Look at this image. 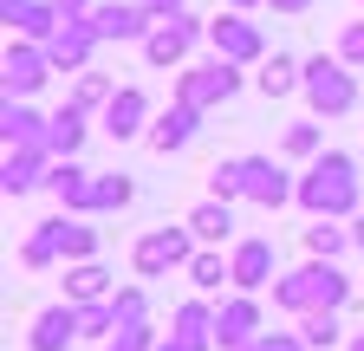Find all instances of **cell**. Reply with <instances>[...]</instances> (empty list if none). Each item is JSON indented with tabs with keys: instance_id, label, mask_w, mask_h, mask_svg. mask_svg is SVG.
Here are the masks:
<instances>
[{
	"instance_id": "7402d4cb",
	"label": "cell",
	"mask_w": 364,
	"mask_h": 351,
	"mask_svg": "<svg viewBox=\"0 0 364 351\" xmlns=\"http://www.w3.org/2000/svg\"><path fill=\"white\" fill-rule=\"evenodd\" d=\"M189 234L202 241V247H235L241 234H235V202H196L189 208Z\"/></svg>"
},
{
	"instance_id": "1f68e13d",
	"label": "cell",
	"mask_w": 364,
	"mask_h": 351,
	"mask_svg": "<svg viewBox=\"0 0 364 351\" xmlns=\"http://www.w3.org/2000/svg\"><path fill=\"white\" fill-rule=\"evenodd\" d=\"M345 247H351V228H338V222H312L306 228V254L312 260H338Z\"/></svg>"
},
{
	"instance_id": "f6af8a7d",
	"label": "cell",
	"mask_w": 364,
	"mask_h": 351,
	"mask_svg": "<svg viewBox=\"0 0 364 351\" xmlns=\"http://www.w3.org/2000/svg\"><path fill=\"white\" fill-rule=\"evenodd\" d=\"M345 351H364V332H351V338H345Z\"/></svg>"
},
{
	"instance_id": "ffe728a7",
	"label": "cell",
	"mask_w": 364,
	"mask_h": 351,
	"mask_svg": "<svg viewBox=\"0 0 364 351\" xmlns=\"http://www.w3.org/2000/svg\"><path fill=\"white\" fill-rule=\"evenodd\" d=\"M0 137H7V150H46V117L33 111V98L0 104Z\"/></svg>"
},
{
	"instance_id": "74e56055",
	"label": "cell",
	"mask_w": 364,
	"mask_h": 351,
	"mask_svg": "<svg viewBox=\"0 0 364 351\" xmlns=\"http://www.w3.org/2000/svg\"><path fill=\"white\" fill-rule=\"evenodd\" d=\"M338 59H345L351 72L364 65V20H345V26H338Z\"/></svg>"
},
{
	"instance_id": "83f0119b",
	"label": "cell",
	"mask_w": 364,
	"mask_h": 351,
	"mask_svg": "<svg viewBox=\"0 0 364 351\" xmlns=\"http://www.w3.org/2000/svg\"><path fill=\"white\" fill-rule=\"evenodd\" d=\"M59 247H65V267L98 260V228H91L85 215H65V208H59Z\"/></svg>"
},
{
	"instance_id": "cb8c5ba5",
	"label": "cell",
	"mask_w": 364,
	"mask_h": 351,
	"mask_svg": "<svg viewBox=\"0 0 364 351\" xmlns=\"http://www.w3.org/2000/svg\"><path fill=\"white\" fill-rule=\"evenodd\" d=\"M254 85H260V98H293L299 85H306V59H293V53H267V65L254 72Z\"/></svg>"
},
{
	"instance_id": "277c9868",
	"label": "cell",
	"mask_w": 364,
	"mask_h": 351,
	"mask_svg": "<svg viewBox=\"0 0 364 351\" xmlns=\"http://www.w3.org/2000/svg\"><path fill=\"white\" fill-rule=\"evenodd\" d=\"M196 234H189V222L182 228H150L144 241L130 247V267H136V280H163V274H189V260H196Z\"/></svg>"
},
{
	"instance_id": "f546056e",
	"label": "cell",
	"mask_w": 364,
	"mask_h": 351,
	"mask_svg": "<svg viewBox=\"0 0 364 351\" xmlns=\"http://www.w3.org/2000/svg\"><path fill=\"white\" fill-rule=\"evenodd\" d=\"M136 202V183L124 169H105L98 176V189H91V215H117V208H130Z\"/></svg>"
},
{
	"instance_id": "8fae6325",
	"label": "cell",
	"mask_w": 364,
	"mask_h": 351,
	"mask_svg": "<svg viewBox=\"0 0 364 351\" xmlns=\"http://www.w3.org/2000/svg\"><path fill=\"white\" fill-rule=\"evenodd\" d=\"M228 267H235V293H267L280 280V254H273L267 234H241L228 247Z\"/></svg>"
},
{
	"instance_id": "7c38bea8",
	"label": "cell",
	"mask_w": 364,
	"mask_h": 351,
	"mask_svg": "<svg viewBox=\"0 0 364 351\" xmlns=\"http://www.w3.org/2000/svg\"><path fill=\"white\" fill-rule=\"evenodd\" d=\"M0 78H7V98H33L46 78H53V53L39 39H7V59H0Z\"/></svg>"
},
{
	"instance_id": "5b68a950",
	"label": "cell",
	"mask_w": 364,
	"mask_h": 351,
	"mask_svg": "<svg viewBox=\"0 0 364 351\" xmlns=\"http://www.w3.org/2000/svg\"><path fill=\"white\" fill-rule=\"evenodd\" d=\"M202 39H208V20L182 7V14H169V20H156V26H150L144 59H150V72H169V65H182V59H189Z\"/></svg>"
},
{
	"instance_id": "f35d334b",
	"label": "cell",
	"mask_w": 364,
	"mask_h": 351,
	"mask_svg": "<svg viewBox=\"0 0 364 351\" xmlns=\"http://www.w3.org/2000/svg\"><path fill=\"white\" fill-rule=\"evenodd\" d=\"M247 351H312V345H306L299 332H260V338H254Z\"/></svg>"
},
{
	"instance_id": "ba28073f",
	"label": "cell",
	"mask_w": 364,
	"mask_h": 351,
	"mask_svg": "<svg viewBox=\"0 0 364 351\" xmlns=\"http://www.w3.org/2000/svg\"><path fill=\"white\" fill-rule=\"evenodd\" d=\"M91 26H98L105 46H144L156 14H150V0H98V7H91Z\"/></svg>"
},
{
	"instance_id": "9c48e42d",
	"label": "cell",
	"mask_w": 364,
	"mask_h": 351,
	"mask_svg": "<svg viewBox=\"0 0 364 351\" xmlns=\"http://www.w3.org/2000/svg\"><path fill=\"white\" fill-rule=\"evenodd\" d=\"M260 332H267L260 293H228V299H221V313H215V351H247Z\"/></svg>"
},
{
	"instance_id": "bcb514c9",
	"label": "cell",
	"mask_w": 364,
	"mask_h": 351,
	"mask_svg": "<svg viewBox=\"0 0 364 351\" xmlns=\"http://www.w3.org/2000/svg\"><path fill=\"white\" fill-rule=\"evenodd\" d=\"M358 7H364V0H358Z\"/></svg>"
},
{
	"instance_id": "7a4b0ae2",
	"label": "cell",
	"mask_w": 364,
	"mask_h": 351,
	"mask_svg": "<svg viewBox=\"0 0 364 351\" xmlns=\"http://www.w3.org/2000/svg\"><path fill=\"white\" fill-rule=\"evenodd\" d=\"M345 299H351V274L338 267V260H306V267H293V274L273 280V306L293 313V319H306V313H338Z\"/></svg>"
},
{
	"instance_id": "6da1fadb",
	"label": "cell",
	"mask_w": 364,
	"mask_h": 351,
	"mask_svg": "<svg viewBox=\"0 0 364 351\" xmlns=\"http://www.w3.org/2000/svg\"><path fill=\"white\" fill-rule=\"evenodd\" d=\"M312 222H351L364 208V189H358V156L351 150H318L299 176V195H293Z\"/></svg>"
},
{
	"instance_id": "e0dca14e",
	"label": "cell",
	"mask_w": 364,
	"mask_h": 351,
	"mask_svg": "<svg viewBox=\"0 0 364 351\" xmlns=\"http://www.w3.org/2000/svg\"><path fill=\"white\" fill-rule=\"evenodd\" d=\"M196 130H202V111H196V104H169V111L150 124V137H144V144H150L156 156H176V150H189V144H196Z\"/></svg>"
},
{
	"instance_id": "d6a6232c",
	"label": "cell",
	"mask_w": 364,
	"mask_h": 351,
	"mask_svg": "<svg viewBox=\"0 0 364 351\" xmlns=\"http://www.w3.org/2000/svg\"><path fill=\"white\" fill-rule=\"evenodd\" d=\"M208 202H247V183H241V156H228L208 169Z\"/></svg>"
},
{
	"instance_id": "b9f144b4",
	"label": "cell",
	"mask_w": 364,
	"mask_h": 351,
	"mask_svg": "<svg viewBox=\"0 0 364 351\" xmlns=\"http://www.w3.org/2000/svg\"><path fill=\"white\" fill-rule=\"evenodd\" d=\"M182 7H189V0H150V14H156V20H169V14H182Z\"/></svg>"
},
{
	"instance_id": "ac0fdd59",
	"label": "cell",
	"mask_w": 364,
	"mask_h": 351,
	"mask_svg": "<svg viewBox=\"0 0 364 351\" xmlns=\"http://www.w3.org/2000/svg\"><path fill=\"white\" fill-rule=\"evenodd\" d=\"M72 338H85V325H78V306H72V299L46 306V313L33 319V332H26V345H33V351H65Z\"/></svg>"
},
{
	"instance_id": "4316f807",
	"label": "cell",
	"mask_w": 364,
	"mask_h": 351,
	"mask_svg": "<svg viewBox=\"0 0 364 351\" xmlns=\"http://www.w3.org/2000/svg\"><path fill=\"white\" fill-rule=\"evenodd\" d=\"M189 286L196 293H221V286H235V267H228V254L221 247H196V260H189Z\"/></svg>"
},
{
	"instance_id": "8d00e7d4",
	"label": "cell",
	"mask_w": 364,
	"mask_h": 351,
	"mask_svg": "<svg viewBox=\"0 0 364 351\" xmlns=\"http://www.w3.org/2000/svg\"><path fill=\"white\" fill-rule=\"evenodd\" d=\"M156 345H163V332L144 319V325H117V338H111L105 351H156Z\"/></svg>"
},
{
	"instance_id": "2e32d148",
	"label": "cell",
	"mask_w": 364,
	"mask_h": 351,
	"mask_svg": "<svg viewBox=\"0 0 364 351\" xmlns=\"http://www.w3.org/2000/svg\"><path fill=\"white\" fill-rule=\"evenodd\" d=\"M0 20L14 26V39H53L65 20H59V0H0Z\"/></svg>"
},
{
	"instance_id": "4dcf8cb0",
	"label": "cell",
	"mask_w": 364,
	"mask_h": 351,
	"mask_svg": "<svg viewBox=\"0 0 364 351\" xmlns=\"http://www.w3.org/2000/svg\"><path fill=\"white\" fill-rule=\"evenodd\" d=\"M299 338H306L312 351H345L351 332L338 325V313H306V319H299Z\"/></svg>"
},
{
	"instance_id": "f1b7e54d",
	"label": "cell",
	"mask_w": 364,
	"mask_h": 351,
	"mask_svg": "<svg viewBox=\"0 0 364 351\" xmlns=\"http://www.w3.org/2000/svg\"><path fill=\"white\" fill-rule=\"evenodd\" d=\"M318 150H326V124H318V117H306V124H287V130H280V156L312 163Z\"/></svg>"
},
{
	"instance_id": "603a6c76",
	"label": "cell",
	"mask_w": 364,
	"mask_h": 351,
	"mask_svg": "<svg viewBox=\"0 0 364 351\" xmlns=\"http://www.w3.org/2000/svg\"><path fill=\"white\" fill-rule=\"evenodd\" d=\"M215 313H221V306H215L208 293H196V299H182L176 313H169V332H176V338H189V345H208V351H215Z\"/></svg>"
},
{
	"instance_id": "ab89813d",
	"label": "cell",
	"mask_w": 364,
	"mask_h": 351,
	"mask_svg": "<svg viewBox=\"0 0 364 351\" xmlns=\"http://www.w3.org/2000/svg\"><path fill=\"white\" fill-rule=\"evenodd\" d=\"M156 351H208V345H189V338H176V332H163V345Z\"/></svg>"
},
{
	"instance_id": "52a82bcc",
	"label": "cell",
	"mask_w": 364,
	"mask_h": 351,
	"mask_svg": "<svg viewBox=\"0 0 364 351\" xmlns=\"http://www.w3.org/2000/svg\"><path fill=\"white\" fill-rule=\"evenodd\" d=\"M208 46H215V59H228V65H267V33H260L247 14H215V20H208Z\"/></svg>"
},
{
	"instance_id": "3957f363",
	"label": "cell",
	"mask_w": 364,
	"mask_h": 351,
	"mask_svg": "<svg viewBox=\"0 0 364 351\" xmlns=\"http://www.w3.org/2000/svg\"><path fill=\"white\" fill-rule=\"evenodd\" d=\"M306 104H312V117H351L364 98H358V72L338 59V53H312L306 59Z\"/></svg>"
},
{
	"instance_id": "ee69618b",
	"label": "cell",
	"mask_w": 364,
	"mask_h": 351,
	"mask_svg": "<svg viewBox=\"0 0 364 351\" xmlns=\"http://www.w3.org/2000/svg\"><path fill=\"white\" fill-rule=\"evenodd\" d=\"M254 7H267V0H228V14H254Z\"/></svg>"
},
{
	"instance_id": "30bf717a",
	"label": "cell",
	"mask_w": 364,
	"mask_h": 351,
	"mask_svg": "<svg viewBox=\"0 0 364 351\" xmlns=\"http://www.w3.org/2000/svg\"><path fill=\"white\" fill-rule=\"evenodd\" d=\"M150 124H156V111H150V92H144V85H117V98L98 111V130H105L111 144L150 137Z\"/></svg>"
},
{
	"instance_id": "484cf974",
	"label": "cell",
	"mask_w": 364,
	"mask_h": 351,
	"mask_svg": "<svg viewBox=\"0 0 364 351\" xmlns=\"http://www.w3.org/2000/svg\"><path fill=\"white\" fill-rule=\"evenodd\" d=\"M117 286H111V267H98V260H78V267H65V299L72 306H98V299H111Z\"/></svg>"
},
{
	"instance_id": "836d02e7",
	"label": "cell",
	"mask_w": 364,
	"mask_h": 351,
	"mask_svg": "<svg viewBox=\"0 0 364 351\" xmlns=\"http://www.w3.org/2000/svg\"><path fill=\"white\" fill-rule=\"evenodd\" d=\"M111 98H117V85H111L105 72H78V85H72V104H78V111H105Z\"/></svg>"
},
{
	"instance_id": "e575fe53",
	"label": "cell",
	"mask_w": 364,
	"mask_h": 351,
	"mask_svg": "<svg viewBox=\"0 0 364 351\" xmlns=\"http://www.w3.org/2000/svg\"><path fill=\"white\" fill-rule=\"evenodd\" d=\"M111 313H117V325H144L150 319V286H117L111 293Z\"/></svg>"
},
{
	"instance_id": "7bdbcfd3",
	"label": "cell",
	"mask_w": 364,
	"mask_h": 351,
	"mask_svg": "<svg viewBox=\"0 0 364 351\" xmlns=\"http://www.w3.org/2000/svg\"><path fill=\"white\" fill-rule=\"evenodd\" d=\"M345 228H351V247H358V254H364V208H358V215H351V222H345Z\"/></svg>"
},
{
	"instance_id": "8992f818",
	"label": "cell",
	"mask_w": 364,
	"mask_h": 351,
	"mask_svg": "<svg viewBox=\"0 0 364 351\" xmlns=\"http://www.w3.org/2000/svg\"><path fill=\"white\" fill-rule=\"evenodd\" d=\"M241 92V65L228 59H202V65H182L176 72V104H196V111H215Z\"/></svg>"
},
{
	"instance_id": "5bb4252c",
	"label": "cell",
	"mask_w": 364,
	"mask_h": 351,
	"mask_svg": "<svg viewBox=\"0 0 364 351\" xmlns=\"http://www.w3.org/2000/svg\"><path fill=\"white\" fill-rule=\"evenodd\" d=\"M105 39H98V26L91 20H78V26H59L53 39H46V53H53V72H91V53H98Z\"/></svg>"
},
{
	"instance_id": "d590c367",
	"label": "cell",
	"mask_w": 364,
	"mask_h": 351,
	"mask_svg": "<svg viewBox=\"0 0 364 351\" xmlns=\"http://www.w3.org/2000/svg\"><path fill=\"white\" fill-rule=\"evenodd\" d=\"M78 325H85V338L111 345V338H117V313H111V299H98V306H78Z\"/></svg>"
},
{
	"instance_id": "d4e9b609",
	"label": "cell",
	"mask_w": 364,
	"mask_h": 351,
	"mask_svg": "<svg viewBox=\"0 0 364 351\" xmlns=\"http://www.w3.org/2000/svg\"><path fill=\"white\" fill-rule=\"evenodd\" d=\"M59 260H65V247H59V215H46V222H33V234L20 241V267L46 274V267H59Z\"/></svg>"
},
{
	"instance_id": "44dd1931",
	"label": "cell",
	"mask_w": 364,
	"mask_h": 351,
	"mask_svg": "<svg viewBox=\"0 0 364 351\" xmlns=\"http://www.w3.org/2000/svg\"><path fill=\"white\" fill-rule=\"evenodd\" d=\"M85 130H91V111H78L72 98L46 117V150H53V163H65V156H78L85 150Z\"/></svg>"
},
{
	"instance_id": "d6986e66",
	"label": "cell",
	"mask_w": 364,
	"mask_h": 351,
	"mask_svg": "<svg viewBox=\"0 0 364 351\" xmlns=\"http://www.w3.org/2000/svg\"><path fill=\"white\" fill-rule=\"evenodd\" d=\"M46 176H53V150H7L0 189L7 195H33V189H46Z\"/></svg>"
},
{
	"instance_id": "60d3db41",
	"label": "cell",
	"mask_w": 364,
	"mask_h": 351,
	"mask_svg": "<svg viewBox=\"0 0 364 351\" xmlns=\"http://www.w3.org/2000/svg\"><path fill=\"white\" fill-rule=\"evenodd\" d=\"M267 7H273V14H287V20H293V14H306V7H312V0H267Z\"/></svg>"
},
{
	"instance_id": "9a60e30c",
	"label": "cell",
	"mask_w": 364,
	"mask_h": 351,
	"mask_svg": "<svg viewBox=\"0 0 364 351\" xmlns=\"http://www.w3.org/2000/svg\"><path fill=\"white\" fill-rule=\"evenodd\" d=\"M46 189H53V202H59L65 215H91V189H98V169H85L78 156H65V163H53Z\"/></svg>"
},
{
	"instance_id": "4fadbf2b",
	"label": "cell",
	"mask_w": 364,
	"mask_h": 351,
	"mask_svg": "<svg viewBox=\"0 0 364 351\" xmlns=\"http://www.w3.org/2000/svg\"><path fill=\"white\" fill-rule=\"evenodd\" d=\"M241 183H247V202L254 208H287L299 195V176H287L273 156H241Z\"/></svg>"
}]
</instances>
